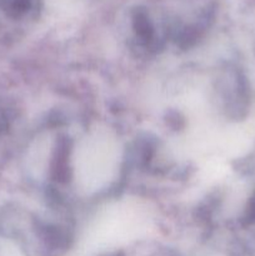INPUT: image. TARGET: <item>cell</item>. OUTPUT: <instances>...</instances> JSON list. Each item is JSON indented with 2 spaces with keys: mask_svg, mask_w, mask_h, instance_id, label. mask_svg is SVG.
<instances>
[{
  "mask_svg": "<svg viewBox=\"0 0 255 256\" xmlns=\"http://www.w3.org/2000/svg\"><path fill=\"white\" fill-rule=\"evenodd\" d=\"M9 125H10L9 116H8L6 112H5V110L0 106V134H2V132H6L8 128H9Z\"/></svg>",
  "mask_w": 255,
  "mask_h": 256,
  "instance_id": "cell-1",
  "label": "cell"
}]
</instances>
